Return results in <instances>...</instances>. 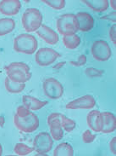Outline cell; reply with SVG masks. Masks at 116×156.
<instances>
[{"label":"cell","mask_w":116,"mask_h":156,"mask_svg":"<svg viewBox=\"0 0 116 156\" xmlns=\"http://www.w3.org/2000/svg\"><path fill=\"white\" fill-rule=\"evenodd\" d=\"M37 49L38 40L31 34H20L14 39V50L17 53L31 55L37 51Z\"/></svg>","instance_id":"6da1fadb"},{"label":"cell","mask_w":116,"mask_h":156,"mask_svg":"<svg viewBox=\"0 0 116 156\" xmlns=\"http://www.w3.org/2000/svg\"><path fill=\"white\" fill-rule=\"evenodd\" d=\"M22 26L28 33L36 32L39 29L42 22V16L40 10L35 8H29L25 10L22 18Z\"/></svg>","instance_id":"7a4b0ae2"},{"label":"cell","mask_w":116,"mask_h":156,"mask_svg":"<svg viewBox=\"0 0 116 156\" xmlns=\"http://www.w3.org/2000/svg\"><path fill=\"white\" fill-rule=\"evenodd\" d=\"M57 30L64 36L75 34L79 31L78 24L75 15L65 14L59 17L57 21Z\"/></svg>","instance_id":"3957f363"},{"label":"cell","mask_w":116,"mask_h":156,"mask_svg":"<svg viewBox=\"0 0 116 156\" xmlns=\"http://www.w3.org/2000/svg\"><path fill=\"white\" fill-rule=\"evenodd\" d=\"M14 124L17 129H19L21 131L25 132V133H31L35 131L39 126V119L38 116L33 113L21 118L15 114L14 116Z\"/></svg>","instance_id":"277c9868"},{"label":"cell","mask_w":116,"mask_h":156,"mask_svg":"<svg viewBox=\"0 0 116 156\" xmlns=\"http://www.w3.org/2000/svg\"><path fill=\"white\" fill-rule=\"evenodd\" d=\"M53 144L54 141L49 133L40 132L34 138V151L38 153V155H46V153H48L52 149Z\"/></svg>","instance_id":"5b68a950"},{"label":"cell","mask_w":116,"mask_h":156,"mask_svg":"<svg viewBox=\"0 0 116 156\" xmlns=\"http://www.w3.org/2000/svg\"><path fill=\"white\" fill-rule=\"evenodd\" d=\"M43 91L47 97L52 100H57L64 94V87L58 80L54 78H48L43 81Z\"/></svg>","instance_id":"8992f818"},{"label":"cell","mask_w":116,"mask_h":156,"mask_svg":"<svg viewBox=\"0 0 116 156\" xmlns=\"http://www.w3.org/2000/svg\"><path fill=\"white\" fill-rule=\"evenodd\" d=\"M61 55L52 48H41L36 53V62L40 67H48L53 64Z\"/></svg>","instance_id":"52a82bcc"},{"label":"cell","mask_w":116,"mask_h":156,"mask_svg":"<svg viewBox=\"0 0 116 156\" xmlns=\"http://www.w3.org/2000/svg\"><path fill=\"white\" fill-rule=\"evenodd\" d=\"M91 55L93 58L99 62H106L112 55L111 48L104 40H97L91 45Z\"/></svg>","instance_id":"ba28073f"},{"label":"cell","mask_w":116,"mask_h":156,"mask_svg":"<svg viewBox=\"0 0 116 156\" xmlns=\"http://www.w3.org/2000/svg\"><path fill=\"white\" fill-rule=\"evenodd\" d=\"M96 105L94 97L91 95H86L71 101L66 105L67 109H91Z\"/></svg>","instance_id":"9c48e42d"},{"label":"cell","mask_w":116,"mask_h":156,"mask_svg":"<svg viewBox=\"0 0 116 156\" xmlns=\"http://www.w3.org/2000/svg\"><path fill=\"white\" fill-rule=\"evenodd\" d=\"M21 8V3L19 0H3L0 1V13L7 16L17 15Z\"/></svg>","instance_id":"30bf717a"},{"label":"cell","mask_w":116,"mask_h":156,"mask_svg":"<svg viewBox=\"0 0 116 156\" xmlns=\"http://www.w3.org/2000/svg\"><path fill=\"white\" fill-rule=\"evenodd\" d=\"M36 33L41 39H43L46 43L49 44L54 45L58 42V34L48 26L41 25L39 29L36 31Z\"/></svg>","instance_id":"8fae6325"},{"label":"cell","mask_w":116,"mask_h":156,"mask_svg":"<svg viewBox=\"0 0 116 156\" xmlns=\"http://www.w3.org/2000/svg\"><path fill=\"white\" fill-rule=\"evenodd\" d=\"M78 29L81 32H89L94 27V19L87 12H79L75 15Z\"/></svg>","instance_id":"7c38bea8"},{"label":"cell","mask_w":116,"mask_h":156,"mask_svg":"<svg viewBox=\"0 0 116 156\" xmlns=\"http://www.w3.org/2000/svg\"><path fill=\"white\" fill-rule=\"evenodd\" d=\"M87 123L88 126L95 132H101L103 128V117L98 110H92L88 113L87 116Z\"/></svg>","instance_id":"4fadbf2b"},{"label":"cell","mask_w":116,"mask_h":156,"mask_svg":"<svg viewBox=\"0 0 116 156\" xmlns=\"http://www.w3.org/2000/svg\"><path fill=\"white\" fill-rule=\"evenodd\" d=\"M103 128L101 132L104 134L111 133L116 129V117L115 115L110 112H103Z\"/></svg>","instance_id":"5bb4252c"},{"label":"cell","mask_w":116,"mask_h":156,"mask_svg":"<svg viewBox=\"0 0 116 156\" xmlns=\"http://www.w3.org/2000/svg\"><path fill=\"white\" fill-rule=\"evenodd\" d=\"M22 103L26 108L32 111H37L42 108L48 104L47 101H40L37 98L31 96H23L22 97Z\"/></svg>","instance_id":"9a60e30c"},{"label":"cell","mask_w":116,"mask_h":156,"mask_svg":"<svg viewBox=\"0 0 116 156\" xmlns=\"http://www.w3.org/2000/svg\"><path fill=\"white\" fill-rule=\"evenodd\" d=\"M50 128V135L54 141H59L64 136V131L61 126V119H55L48 124Z\"/></svg>","instance_id":"2e32d148"},{"label":"cell","mask_w":116,"mask_h":156,"mask_svg":"<svg viewBox=\"0 0 116 156\" xmlns=\"http://www.w3.org/2000/svg\"><path fill=\"white\" fill-rule=\"evenodd\" d=\"M82 2L95 12H104L108 7V0H83Z\"/></svg>","instance_id":"e0dca14e"},{"label":"cell","mask_w":116,"mask_h":156,"mask_svg":"<svg viewBox=\"0 0 116 156\" xmlns=\"http://www.w3.org/2000/svg\"><path fill=\"white\" fill-rule=\"evenodd\" d=\"M4 85L5 89L8 93L11 94H19L21 93L25 87V84L24 83H18L14 80H10L8 76L4 80Z\"/></svg>","instance_id":"ac0fdd59"},{"label":"cell","mask_w":116,"mask_h":156,"mask_svg":"<svg viewBox=\"0 0 116 156\" xmlns=\"http://www.w3.org/2000/svg\"><path fill=\"white\" fill-rule=\"evenodd\" d=\"M7 76L10 80H14L18 83H24L29 81L31 78V73L24 72V71H12V72L6 73Z\"/></svg>","instance_id":"d6986e66"},{"label":"cell","mask_w":116,"mask_h":156,"mask_svg":"<svg viewBox=\"0 0 116 156\" xmlns=\"http://www.w3.org/2000/svg\"><path fill=\"white\" fill-rule=\"evenodd\" d=\"M15 27V21L12 18L0 19V36L10 34Z\"/></svg>","instance_id":"ffe728a7"},{"label":"cell","mask_w":116,"mask_h":156,"mask_svg":"<svg viewBox=\"0 0 116 156\" xmlns=\"http://www.w3.org/2000/svg\"><path fill=\"white\" fill-rule=\"evenodd\" d=\"M74 149L71 144L67 143L58 144L55 148L53 155L54 156H73L74 155Z\"/></svg>","instance_id":"44dd1931"},{"label":"cell","mask_w":116,"mask_h":156,"mask_svg":"<svg viewBox=\"0 0 116 156\" xmlns=\"http://www.w3.org/2000/svg\"><path fill=\"white\" fill-rule=\"evenodd\" d=\"M63 43L65 44V46L69 50H75L81 44V38L79 36L75 34L72 35H66L64 36L63 38Z\"/></svg>","instance_id":"7402d4cb"},{"label":"cell","mask_w":116,"mask_h":156,"mask_svg":"<svg viewBox=\"0 0 116 156\" xmlns=\"http://www.w3.org/2000/svg\"><path fill=\"white\" fill-rule=\"evenodd\" d=\"M5 73L12 72V71H24L30 72V67L25 62H12L8 64L4 68Z\"/></svg>","instance_id":"603a6c76"},{"label":"cell","mask_w":116,"mask_h":156,"mask_svg":"<svg viewBox=\"0 0 116 156\" xmlns=\"http://www.w3.org/2000/svg\"><path fill=\"white\" fill-rule=\"evenodd\" d=\"M34 151V148L29 147L24 144H15L14 148V152L15 154L19 156H26L29 155L31 153Z\"/></svg>","instance_id":"cb8c5ba5"},{"label":"cell","mask_w":116,"mask_h":156,"mask_svg":"<svg viewBox=\"0 0 116 156\" xmlns=\"http://www.w3.org/2000/svg\"><path fill=\"white\" fill-rule=\"evenodd\" d=\"M75 126L76 124L73 119L67 118L65 115H63L61 119V126L64 128L65 131H66L67 132H71L75 128Z\"/></svg>","instance_id":"d4e9b609"},{"label":"cell","mask_w":116,"mask_h":156,"mask_svg":"<svg viewBox=\"0 0 116 156\" xmlns=\"http://www.w3.org/2000/svg\"><path fill=\"white\" fill-rule=\"evenodd\" d=\"M42 2L54 9H62L65 6V0H42Z\"/></svg>","instance_id":"484cf974"},{"label":"cell","mask_w":116,"mask_h":156,"mask_svg":"<svg viewBox=\"0 0 116 156\" xmlns=\"http://www.w3.org/2000/svg\"><path fill=\"white\" fill-rule=\"evenodd\" d=\"M97 136L92 134L91 132V131L89 130H86L82 133V136H81V138H82L83 143L85 144H91L94 142V140L96 139Z\"/></svg>","instance_id":"4316f807"},{"label":"cell","mask_w":116,"mask_h":156,"mask_svg":"<svg viewBox=\"0 0 116 156\" xmlns=\"http://www.w3.org/2000/svg\"><path fill=\"white\" fill-rule=\"evenodd\" d=\"M85 73L87 74V76L90 77V78H96V77L102 76L104 74V71L93 68H88L85 70Z\"/></svg>","instance_id":"83f0119b"},{"label":"cell","mask_w":116,"mask_h":156,"mask_svg":"<svg viewBox=\"0 0 116 156\" xmlns=\"http://www.w3.org/2000/svg\"><path fill=\"white\" fill-rule=\"evenodd\" d=\"M31 112L30 111L28 108H26L25 106H19L18 108H17L16 109V115L17 116H19V117H21V118H24V117H26V116H28L30 114H31Z\"/></svg>","instance_id":"f1b7e54d"},{"label":"cell","mask_w":116,"mask_h":156,"mask_svg":"<svg viewBox=\"0 0 116 156\" xmlns=\"http://www.w3.org/2000/svg\"><path fill=\"white\" fill-rule=\"evenodd\" d=\"M87 62V56L85 55H81L79 56L78 60L76 62H70V64L75 67H81L84 66Z\"/></svg>","instance_id":"f546056e"},{"label":"cell","mask_w":116,"mask_h":156,"mask_svg":"<svg viewBox=\"0 0 116 156\" xmlns=\"http://www.w3.org/2000/svg\"><path fill=\"white\" fill-rule=\"evenodd\" d=\"M109 38L111 39V41L113 42V44L115 45L116 44V25H113L111 27V28L109 30Z\"/></svg>","instance_id":"4dcf8cb0"},{"label":"cell","mask_w":116,"mask_h":156,"mask_svg":"<svg viewBox=\"0 0 116 156\" xmlns=\"http://www.w3.org/2000/svg\"><path fill=\"white\" fill-rule=\"evenodd\" d=\"M63 115H64V114H58V113H54V114H51L48 117L47 122H48V124H49L51 121L55 120V119H61L63 117Z\"/></svg>","instance_id":"1f68e13d"},{"label":"cell","mask_w":116,"mask_h":156,"mask_svg":"<svg viewBox=\"0 0 116 156\" xmlns=\"http://www.w3.org/2000/svg\"><path fill=\"white\" fill-rule=\"evenodd\" d=\"M109 148L114 155H116V137H113L109 143Z\"/></svg>","instance_id":"d6a6232c"},{"label":"cell","mask_w":116,"mask_h":156,"mask_svg":"<svg viewBox=\"0 0 116 156\" xmlns=\"http://www.w3.org/2000/svg\"><path fill=\"white\" fill-rule=\"evenodd\" d=\"M115 11H113V12L110 13L109 15H107V16H104L101 17V19H102V20H109V21H114V22H115Z\"/></svg>","instance_id":"836d02e7"},{"label":"cell","mask_w":116,"mask_h":156,"mask_svg":"<svg viewBox=\"0 0 116 156\" xmlns=\"http://www.w3.org/2000/svg\"><path fill=\"white\" fill-rule=\"evenodd\" d=\"M116 1L115 0H110V1H108V4H110L111 5V7L114 9V11H116Z\"/></svg>","instance_id":"e575fe53"},{"label":"cell","mask_w":116,"mask_h":156,"mask_svg":"<svg viewBox=\"0 0 116 156\" xmlns=\"http://www.w3.org/2000/svg\"><path fill=\"white\" fill-rule=\"evenodd\" d=\"M65 63H66L65 62H58L57 65L54 66V67H53V68H54V69H58L59 68H62L63 66H64V65H65Z\"/></svg>","instance_id":"d590c367"},{"label":"cell","mask_w":116,"mask_h":156,"mask_svg":"<svg viewBox=\"0 0 116 156\" xmlns=\"http://www.w3.org/2000/svg\"><path fill=\"white\" fill-rule=\"evenodd\" d=\"M4 122H5V119H4V117L0 116V127H3L4 125Z\"/></svg>","instance_id":"8d00e7d4"},{"label":"cell","mask_w":116,"mask_h":156,"mask_svg":"<svg viewBox=\"0 0 116 156\" xmlns=\"http://www.w3.org/2000/svg\"><path fill=\"white\" fill-rule=\"evenodd\" d=\"M2 154H3V147H2V145L0 144V156L2 155Z\"/></svg>","instance_id":"74e56055"}]
</instances>
